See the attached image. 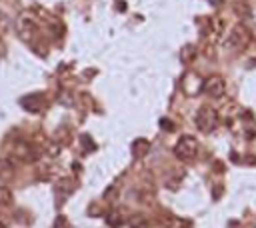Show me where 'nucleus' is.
I'll return each mask as SVG.
<instances>
[{"label":"nucleus","instance_id":"nucleus-3","mask_svg":"<svg viewBox=\"0 0 256 228\" xmlns=\"http://www.w3.org/2000/svg\"><path fill=\"white\" fill-rule=\"evenodd\" d=\"M196 126L200 128V132L208 134L212 132L216 126H218V114L214 108L210 106H202L198 112H196Z\"/></svg>","mask_w":256,"mask_h":228},{"label":"nucleus","instance_id":"nucleus-13","mask_svg":"<svg viewBox=\"0 0 256 228\" xmlns=\"http://www.w3.org/2000/svg\"><path fill=\"white\" fill-rule=\"evenodd\" d=\"M0 228H6V226H4V224H2V222H0Z\"/></svg>","mask_w":256,"mask_h":228},{"label":"nucleus","instance_id":"nucleus-11","mask_svg":"<svg viewBox=\"0 0 256 228\" xmlns=\"http://www.w3.org/2000/svg\"><path fill=\"white\" fill-rule=\"evenodd\" d=\"M160 128H162V130H174V124H172L170 120L162 118V120H160Z\"/></svg>","mask_w":256,"mask_h":228},{"label":"nucleus","instance_id":"nucleus-2","mask_svg":"<svg viewBox=\"0 0 256 228\" xmlns=\"http://www.w3.org/2000/svg\"><path fill=\"white\" fill-rule=\"evenodd\" d=\"M198 154V140L194 136H182L174 146V156L182 162H192Z\"/></svg>","mask_w":256,"mask_h":228},{"label":"nucleus","instance_id":"nucleus-12","mask_svg":"<svg viewBox=\"0 0 256 228\" xmlns=\"http://www.w3.org/2000/svg\"><path fill=\"white\" fill-rule=\"evenodd\" d=\"M210 2H212L214 6H220V4H222V0H210Z\"/></svg>","mask_w":256,"mask_h":228},{"label":"nucleus","instance_id":"nucleus-1","mask_svg":"<svg viewBox=\"0 0 256 228\" xmlns=\"http://www.w3.org/2000/svg\"><path fill=\"white\" fill-rule=\"evenodd\" d=\"M252 42V32L246 24H236L232 30H230V36H228V46L234 50V52H242L248 48V44Z\"/></svg>","mask_w":256,"mask_h":228},{"label":"nucleus","instance_id":"nucleus-4","mask_svg":"<svg viewBox=\"0 0 256 228\" xmlns=\"http://www.w3.org/2000/svg\"><path fill=\"white\" fill-rule=\"evenodd\" d=\"M202 90H204V94L210 96V98H220V96L226 92V82H224L222 76H216V74H214V76H208V78L204 80Z\"/></svg>","mask_w":256,"mask_h":228},{"label":"nucleus","instance_id":"nucleus-8","mask_svg":"<svg viewBox=\"0 0 256 228\" xmlns=\"http://www.w3.org/2000/svg\"><path fill=\"white\" fill-rule=\"evenodd\" d=\"M106 220H108V224H110V226H114V228H116V226H120V224H122V216H120V214H118V212H110V214H108V218H106Z\"/></svg>","mask_w":256,"mask_h":228},{"label":"nucleus","instance_id":"nucleus-6","mask_svg":"<svg viewBox=\"0 0 256 228\" xmlns=\"http://www.w3.org/2000/svg\"><path fill=\"white\" fill-rule=\"evenodd\" d=\"M148 148H150V144H148V140H144V138H140V140L134 142V154H136V156H144V154L148 152Z\"/></svg>","mask_w":256,"mask_h":228},{"label":"nucleus","instance_id":"nucleus-10","mask_svg":"<svg viewBox=\"0 0 256 228\" xmlns=\"http://www.w3.org/2000/svg\"><path fill=\"white\" fill-rule=\"evenodd\" d=\"M10 198H12L10 190H6V188H0V204H8V202H10Z\"/></svg>","mask_w":256,"mask_h":228},{"label":"nucleus","instance_id":"nucleus-7","mask_svg":"<svg viewBox=\"0 0 256 228\" xmlns=\"http://www.w3.org/2000/svg\"><path fill=\"white\" fill-rule=\"evenodd\" d=\"M150 224H148V220L144 218V216H140V214H136L132 220H130V228H148Z\"/></svg>","mask_w":256,"mask_h":228},{"label":"nucleus","instance_id":"nucleus-5","mask_svg":"<svg viewBox=\"0 0 256 228\" xmlns=\"http://www.w3.org/2000/svg\"><path fill=\"white\" fill-rule=\"evenodd\" d=\"M22 108L28 112H40L44 108V96L42 94H28L22 98Z\"/></svg>","mask_w":256,"mask_h":228},{"label":"nucleus","instance_id":"nucleus-9","mask_svg":"<svg viewBox=\"0 0 256 228\" xmlns=\"http://www.w3.org/2000/svg\"><path fill=\"white\" fill-rule=\"evenodd\" d=\"M12 174H14V166L4 168V162H0V178H2V180H8Z\"/></svg>","mask_w":256,"mask_h":228}]
</instances>
